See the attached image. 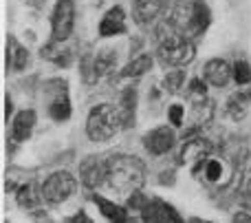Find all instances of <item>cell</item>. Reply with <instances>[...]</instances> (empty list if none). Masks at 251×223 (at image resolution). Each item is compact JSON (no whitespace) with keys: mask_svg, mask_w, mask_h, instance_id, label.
Listing matches in <instances>:
<instances>
[{"mask_svg":"<svg viewBox=\"0 0 251 223\" xmlns=\"http://www.w3.org/2000/svg\"><path fill=\"white\" fill-rule=\"evenodd\" d=\"M165 0H134L132 16L139 25H150L159 18V13L163 11Z\"/></svg>","mask_w":251,"mask_h":223,"instance_id":"obj_14","label":"cell"},{"mask_svg":"<svg viewBox=\"0 0 251 223\" xmlns=\"http://www.w3.org/2000/svg\"><path fill=\"white\" fill-rule=\"evenodd\" d=\"M35 122H38V115H35L33 109H25L20 113H16L11 119V139L26 141L31 137V133H33Z\"/></svg>","mask_w":251,"mask_h":223,"instance_id":"obj_13","label":"cell"},{"mask_svg":"<svg viewBox=\"0 0 251 223\" xmlns=\"http://www.w3.org/2000/svg\"><path fill=\"white\" fill-rule=\"evenodd\" d=\"M212 115H214V102L209 100V97H196L194 106H192V122H194V126H192L190 131L194 133L199 126H205V124L212 119Z\"/></svg>","mask_w":251,"mask_h":223,"instance_id":"obj_17","label":"cell"},{"mask_svg":"<svg viewBox=\"0 0 251 223\" xmlns=\"http://www.w3.org/2000/svg\"><path fill=\"white\" fill-rule=\"evenodd\" d=\"M231 223H251V215L245 210H238L234 217H231Z\"/></svg>","mask_w":251,"mask_h":223,"instance_id":"obj_32","label":"cell"},{"mask_svg":"<svg viewBox=\"0 0 251 223\" xmlns=\"http://www.w3.org/2000/svg\"><path fill=\"white\" fill-rule=\"evenodd\" d=\"M168 119H170V126L181 128L183 119H185V109H183V104H172L170 106L168 109Z\"/></svg>","mask_w":251,"mask_h":223,"instance_id":"obj_28","label":"cell"},{"mask_svg":"<svg viewBox=\"0 0 251 223\" xmlns=\"http://www.w3.org/2000/svg\"><path fill=\"white\" fill-rule=\"evenodd\" d=\"M71 113H73V106H71V100L66 95V88L53 93V97L49 100V115H51V119L66 122V119H71Z\"/></svg>","mask_w":251,"mask_h":223,"instance_id":"obj_16","label":"cell"},{"mask_svg":"<svg viewBox=\"0 0 251 223\" xmlns=\"http://www.w3.org/2000/svg\"><path fill=\"white\" fill-rule=\"evenodd\" d=\"M212 141H207L205 137H190L185 139L178 155V162L183 166H199L201 162H205L207 157H212Z\"/></svg>","mask_w":251,"mask_h":223,"instance_id":"obj_9","label":"cell"},{"mask_svg":"<svg viewBox=\"0 0 251 223\" xmlns=\"http://www.w3.org/2000/svg\"><path fill=\"white\" fill-rule=\"evenodd\" d=\"M29 64V51L18 42L16 38H9V49H7V66L13 71H25Z\"/></svg>","mask_w":251,"mask_h":223,"instance_id":"obj_18","label":"cell"},{"mask_svg":"<svg viewBox=\"0 0 251 223\" xmlns=\"http://www.w3.org/2000/svg\"><path fill=\"white\" fill-rule=\"evenodd\" d=\"M146 199H143V195L139 193V190H134L132 195H128V208H134V210H143V206H146Z\"/></svg>","mask_w":251,"mask_h":223,"instance_id":"obj_30","label":"cell"},{"mask_svg":"<svg viewBox=\"0 0 251 223\" xmlns=\"http://www.w3.org/2000/svg\"><path fill=\"white\" fill-rule=\"evenodd\" d=\"M168 22L178 33L192 40L207 31L209 22H212V13H209V7L203 0H176L172 11H170Z\"/></svg>","mask_w":251,"mask_h":223,"instance_id":"obj_3","label":"cell"},{"mask_svg":"<svg viewBox=\"0 0 251 223\" xmlns=\"http://www.w3.org/2000/svg\"><path fill=\"white\" fill-rule=\"evenodd\" d=\"M190 223H207V221H201V219H190Z\"/></svg>","mask_w":251,"mask_h":223,"instance_id":"obj_35","label":"cell"},{"mask_svg":"<svg viewBox=\"0 0 251 223\" xmlns=\"http://www.w3.org/2000/svg\"><path fill=\"white\" fill-rule=\"evenodd\" d=\"M69 223H93V219H91V217H88L84 210H79V212H75V215L71 217Z\"/></svg>","mask_w":251,"mask_h":223,"instance_id":"obj_31","label":"cell"},{"mask_svg":"<svg viewBox=\"0 0 251 223\" xmlns=\"http://www.w3.org/2000/svg\"><path fill=\"white\" fill-rule=\"evenodd\" d=\"M128 223H139V221H132V219H130V221H128Z\"/></svg>","mask_w":251,"mask_h":223,"instance_id":"obj_36","label":"cell"},{"mask_svg":"<svg viewBox=\"0 0 251 223\" xmlns=\"http://www.w3.org/2000/svg\"><path fill=\"white\" fill-rule=\"evenodd\" d=\"M79 73H82L86 84H95L97 80H100L97 69H95V56H84L82 60H79Z\"/></svg>","mask_w":251,"mask_h":223,"instance_id":"obj_26","label":"cell"},{"mask_svg":"<svg viewBox=\"0 0 251 223\" xmlns=\"http://www.w3.org/2000/svg\"><path fill=\"white\" fill-rule=\"evenodd\" d=\"M79 175H82V184L86 188L95 190L100 186H104L106 179V166L100 157H86L79 166Z\"/></svg>","mask_w":251,"mask_h":223,"instance_id":"obj_12","label":"cell"},{"mask_svg":"<svg viewBox=\"0 0 251 223\" xmlns=\"http://www.w3.org/2000/svg\"><path fill=\"white\" fill-rule=\"evenodd\" d=\"M75 188H77L75 177L69 170H57V172H51L40 184V195H42V201L57 206V203H64L66 199L73 197Z\"/></svg>","mask_w":251,"mask_h":223,"instance_id":"obj_5","label":"cell"},{"mask_svg":"<svg viewBox=\"0 0 251 223\" xmlns=\"http://www.w3.org/2000/svg\"><path fill=\"white\" fill-rule=\"evenodd\" d=\"M104 186L115 195H132L146 181V166L134 155H113L104 162Z\"/></svg>","mask_w":251,"mask_h":223,"instance_id":"obj_1","label":"cell"},{"mask_svg":"<svg viewBox=\"0 0 251 223\" xmlns=\"http://www.w3.org/2000/svg\"><path fill=\"white\" fill-rule=\"evenodd\" d=\"M75 27V2L73 0H57L51 13V40L66 42Z\"/></svg>","mask_w":251,"mask_h":223,"instance_id":"obj_6","label":"cell"},{"mask_svg":"<svg viewBox=\"0 0 251 223\" xmlns=\"http://www.w3.org/2000/svg\"><path fill=\"white\" fill-rule=\"evenodd\" d=\"M251 102V91H243V93H234L231 100L227 102V113H229L231 119H243L245 113L249 109Z\"/></svg>","mask_w":251,"mask_h":223,"instance_id":"obj_22","label":"cell"},{"mask_svg":"<svg viewBox=\"0 0 251 223\" xmlns=\"http://www.w3.org/2000/svg\"><path fill=\"white\" fill-rule=\"evenodd\" d=\"M190 93H192V100H196V97H207V82L201 78H192Z\"/></svg>","mask_w":251,"mask_h":223,"instance_id":"obj_29","label":"cell"},{"mask_svg":"<svg viewBox=\"0 0 251 223\" xmlns=\"http://www.w3.org/2000/svg\"><path fill=\"white\" fill-rule=\"evenodd\" d=\"M234 82L238 84V86H247L251 82V66L247 60H236L234 64Z\"/></svg>","mask_w":251,"mask_h":223,"instance_id":"obj_27","label":"cell"},{"mask_svg":"<svg viewBox=\"0 0 251 223\" xmlns=\"http://www.w3.org/2000/svg\"><path fill=\"white\" fill-rule=\"evenodd\" d=\"M194 168H201V179L207 181V184H218V181L223 179V175H225V164L221 162V159L216 157H207L205 162H201L199 166Z\"/></svg>","mask_w":251,"mask_h":223,"instance_id":"obj_19","label":"cell"},{"mask_svg":"<svg viewBox=\"0 0 251 223\" xmlns=\"http://www.w3.org/2000/svg\"><path fill=\"white\" fill-rule=\"evenodd\" d=\"M185 78L187 75L183 69H170L163 78V88L170 93V95H174V93H178L183 86H185Z\"/></svg>","mask_w":251,"mask_h":223,"instance_id":"obj_24","label":"cell"},{"mask_svg":"<svg viewBox=\"0 0 251 223\" xmlns=\"http://www.w3.org/2000/svg\"><path fill=\"white\" fill-rule=\"evenodd\" d=\"M245 193L251 195V172H249V177H247V184H245Z\"/></svg>","mask_w":251,"mask_h":223,"instance_id":"obj_34","label":"cell"},{"mask_svg":"<svg viewBox=\"0 0 251 223\" xmlns=\"http://www.w3.org/2000/svg\"><path fill=\"white\" fill-rule=\"evenodd\" d=\"M11 115H13V102H11V97H4V119L7 122H11Z\"/></svg>","mask_w":251,"mask_h":223,"instance_id":"obj_33","label":"cell"},{"mask_svg":"<svg viewBox=\"0 0 251 223\" xmlns=\"http://www.w3.org/2000/svg\"><path fill=\"white\" fill-rule=\"evenodd\" d=\"M122 128H126V117L119 106L104 102V104H95L88 111L86 135H88V139L95 141V144L113 139Z\"/></svg>","mask_w":251,"mask_h":223,"instance_id":"obj_4","label":"cell"},{"mask_svg":"<svg viewBox=\"0 0 251 223\" xmlns=\"http://www.w3.org/2000/svg\"><path fill=\"white\" fill-rule=\"evenodd\" d=\"M141 219L143 223H183V219L178 217V212L172 206H168L161 199L148 201L141 210Z\"/></svg>","mask_w":251,"mask_h":223,"instance_id":"obj_10","label":"cell"},{"mask_svg":"<svg viewBox=\"0 0 251 223\" xmlns=\"http://www.w3.org/2000/svg\"><path fill=\"white\" fill-rule=\"evenodd\" d=\"M203 75L205 82L214 88H225L227 84L234 80V66L229 64L223 57H212V60L205 62L203 66Z\"/></svg>","mask_w":251,"mask_h":223,"instance_id":"obj_8","label":"cell"},{"mask_svg":"<svg viewBox=\"0 0 251 223\" xmlns=\"http://www.w3.org/2000/svg\"><path fill=\"white\" fill-rule=\"evenodd\" d=\"M148 71H152V56L143 53V56L130 60L128 64L119 71V78H134L137 80V78H141V75H146Z\"/></svg>","mask_w":251,"mask_h":223,"instance_id":"obj_20","label":"cell"},{"mask_svg":"<svg viewBox=\"0 0 251 223\" xmlns=\"http://www.w3.org/2000/svg\"><path fill=\"white\" fill-rule=\"evenodd\" d=\"M143 148L148 150L154 157H161V155H168L170 150L176 144V133H174V126H156L152 128L150 133L143 135Z\"/></svg>","mask_w":251,"mask_h":223,"instance_id":"obj_7","label":"cell"},{"mask_svg":"<svg viewBox=\"0 0 251 223\" xmlns=\"http://www.w3.org/2000/svg\"><path fill=\"white\" fill-rule=\"evenodd\" d=\"M128 31L126 25V11L124 7L115 4L104 13V18L100 20V35L101 38H115V35H124Z\"/></svg>","mask_w":251,"mask_h":223,"instance_id":"obj_11","label":"cell"},{"mask_svg":"<svg viewBox=\"0 0 251 223\" xmlns=\"http://www.w3.org/2000/svg\"><path fill=\"white\" fill-rule=\"evenodd\" d=\"M93 201H95V206L100 208L101 217H104L108 223H128L130 221L128 210H126L124 206H119V203L110 201V199L101 197V195H95V197H93Z\"/></svg>","mask_w":251,"mask_h":223,"instance_id":"obj_15","label":"cell"},{"mask_svg":"<svg viewBox=\"0 0 251 223\" xmlns=\"http://www.w3.org/2000/svg\"><path fill=\"white\" fill-rule=\"evenodd\" d=\"M119 109L124 111L126 128L134 124V111H137V86H126L119 97Z\"/></svg>","mask_w":251,"mask_h":223,"instance_id":"obj_21","label":"cell"},{"mask_svg":"<svg viewBox=\"0 0 251 223\" xmlns=\"http://www.w3.org/2000/svg\"><path fill=\"white\" fill-rule=\"evenodd\" d=\"M156 57L170 69H183L192 64L196 57V47L192 40H187L183 33H178L168 20L156 29Z\"/></svg>","mask_w":251,"mask_h":223,"instance_id":"obj_2","label":"cell"},{"mask_svg":"<svg viewBox=\"0 0 251 223\" xmlns=\"http://www.w3.org/2000/svg\"><path fill=\"white\" fill-rule=\"evenodd\" d=\"M16 201H18V206L25 208V210H33V208L42 201V195L35 193V188L31 184H25V186H20V188H18Z\"/></svg>","mask_w":251,"mask_h":223,"instance_id":"obj_23","label":"cell"},{"mask_svg":"<svg viewBox=\"0 0 251 223\" xmlns=\"http://www.w3.org/2000/svg\"><path fill=\"white\" fill-rule=\"evenodd\" d=\"M115 64H117V56H115L113 49H104V51H100L95 56V69H97V75H106L110 73V71L115 69Z\"/></svg>","mask_w":251,"mask_h":223,"instance_id":"obj_25","label":"cell"}]
</instances>
